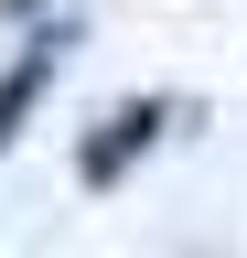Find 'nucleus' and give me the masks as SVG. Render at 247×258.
<instances>
[{
    "label": "nucleus",
    "mask_w": 247,
    "mask_h": 258,
    "mask_svg": "<svg viewBox=\"0 0 247 258\" xmlns=\"http://www.w3.org/2000/svg\"><path fill=\"white\" fill-rule=\"evenodd\" d=\"M161 118H172L161 97H140V108H118V118H97V140L75 151V172H86V194H108L118 172H129V161H140L150 140H161Z\"/></svg>",
    "instance_id": "f03ea898"
},
{
    "label": "nucleus",
    "mask_w": 247,
    "mask_h": 258,
    "mask_svg": "<svg viewBox=\"0 0 247 258\" xmlns=\"http://www.w3.org/2000/svg\"><path fill=\"white\" fill-rule=\"evenodd\" d=\"M65 54H75V22H33L22 32V54H11V76H0V151L22 140V118H33V97L65 76Z\"/></svg>",
    "instance_id": "f257e3e1"
},
{
    "label": "nucleus",
    "mask_w": 247,
    "mask_h": 258,
    "mask_svg": "<svg viewBox=\"0 0 247 258\" xmlns=\"http://www.w3.org/2000/svg\"><path fill=\"white\" fill-rule=\"evenodd\" d=\"M0 11H33V0H0Z\"/></svg>",
    "instance_id": "7ed1b4c3"
}]
</instances>
